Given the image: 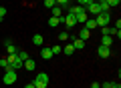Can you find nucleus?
Here are the masks:
<instances>
[{"instance_id":"c756f323","label":"nucleus","mask_w":121,"mask_h":88,"mask_svg":"<svg viewBox=\"0 0 121 88\" xmlns=\"http://www.w3.org/2000/svg\"><path fill=\"white\" fill-rule=\"evenodd\" d=\"M111 88H121V84H119V82H113V86H111Z\"/></svg>"},{"instance_id":"7c9ffc66","label":"nucleus","mask_w":121,"mask_h":88,"mask_svg":"<svg viewBox=\"0 0 121 88\" xmlns=\"http://www.w3.org/2000/svg\"><path fill=\"white\" fill-rule=\"evenodd\" d=\"M24 88H35V84L30 82V84H26V86H24Z\"/></svg>"},{"instance_id":"6e6552de","label":"nucleus","mask_w":121,"mask_h":88,"mask_svg":"<svg viewBox=\"0 0 121 88\" xmlns=\"http://www.w3.org/2000/svg\"><path fill=\"white\" fill-rule=\"evenodd\" d=\"M40 56H43L44 60H51V58H52L55 54H52V50H51V48H47V46H44L43 50H40Z\"/></svg>"},{"instance_id":"6ab92c4d","label":"nucleus","mask_w":121,"mask_h":88,"mask_svg":"<svg viewBox=\"0 0 121 88\" xmlns=\"http://www.w3.org/2000/svg\"><path fill=\"white\" fill-rule=\"evenodd\" d=\"M63 52H65L67 56H71V54H73V52H75V48H73V44H67V46L63 48Z\"/></svg>"},{"instance_id":"0eeeda50","label":"nucleus","mask_w":121,"mask_h":88,"mask_svg":"<svg viewBox=\"0 0 121 88\" xmlns=\"http://www.w3.org/2000/svg\"><path fill=\"white\" fill-rule=\"evenodd\" d=\"M75 18H77V24H85V22H87V18H89V14H87L85 10H83V12H79Z\"/></svg>"},{"instance_id":"4468645a","label":"nucleus","mask_w":121,"mask_h":88,"mask_svg":"<svg viewBox=\"0 0 121 88\" xmlns=\"http://www.w3.org/2000/svg\"><path fill=\"white\" fill-rule=\"evenodd\" d=\"M4 44H6V48H8V54H16V52H18V48L14 46V44H12V42H10V40H6Z\"/></svg>"},{"instance_id":"9d476101","label":"nucleus","mask_w":121,"mask_h":88,"mask_svg":"<svg viewBox=\"0 0 121 88\" xmlns=\"http://www.w3.org/2000/svg\"><path fill=\"white\" fill-rule=\"evenodd\" d=\"M22 64H24V68H26V70H30V72L36 68V62H35V60H30V58H28V60H24Z\"/></svg>"},{"instance_id":"b1692460","label":"nucleus","mask_w":121,"mask_h":88,"mask_svg":"<svg viewBox=\"0 0 121 88\" xmlns=\"http://www.w3.org/2000/svg\"><path fill=\"white\" fill-rule=\"evenodd\" d=\"M119 2H121V0H107L109 8H113V6H119Z\"/></svg>"},{"instance_id":"f257e3e1","label":"nucleus","mask_w":121,"mask_h":88,"mask_svg":"<svg viewBox=\"0 0 121 88\" xmlns=\"http://www.w3.org/2000/svg\"><path fill=\"white\" fill-rule=\"evenodd\" d=\"M16 78H18L16 70H12V68H6V70H4V76H2V82H4L6 86H10V84L16 82Z\"/></svg>"},{"instance_id":"aec40b11","label":"nucleus","mask_w":121,"mask_h":88,"mask_svg":"<svg viewBox=\"0 0 121 88\" xmlns=\"http://www.w3.org/2000/svg\"><path fill=\"white\" fill-rule=\"evenodd\" d=\"M59 40H60V42H67V40H69V32H65V30H63V32L59 34Z\"/></svg>"},{"instance_id":"5701e85b","label":"nucleus","mask_w":121,"mask_h":88,"mask_svg":"<svg viewBox=\"0 0 121 88\" xmlns=\"http://www.w3.org/2000/svg\"><path fill=\"white\" fill-rule=\"evenodd\" d=\"M51 50H52V54H60V52H63V48H60L59 44H55V46H52Z\"/></svg>"},{"instance_id":"7ed1b4c3","label":"nucleus","mask_w":121,"mask_h":88,"mask_svg":"<svg viewBox=\"0 0 121 88\" xmlns=\"http://www.w3.org/2000/svg\"><path fill=\"white\" fill-rule=\"evenodd\" d=\"M109 20H111V16H109V12H101L95 16V22H97V28H103V26H109Z\"/></svg>"},{"instance_id":"cd10ccee","label":"nucleus","mask_w":121,"mask_h":88,"mask_svg":"<svg viewBox=\"0 0 121 88\" xmlns=\"http://www.w3.org/2000/svg\"><path fill=\"white\" fill-rule=\"evenodd\" d=\"M89 88H101V84H99V82H93V84H91Z\"/></svg>"},{"instance_id":"f03ea898","label":"nucleus","mask_w":121,"mask_h":88,"mask_svg":"<svg viewBox=\"0 0 121 88\" xmlns=\"http://www.w3.org/2000/svg\"><path fill=\"white\" fill-rule=\"evenodd\" d=\"M32 84H35V88H47L48 86V74H44V72L36 74V78L32 80Z\"/></svg>"},{"instance_id":"2eb2a0df","label":"nucleus","mask_w":121,"mask_h":88,"mask_svg":"<svg viewBox=\"0 0 121 88\" xmlns=\"http://www.w3.org/2000/svg\"><path fill=\"white\" fill-rule=\"evenodd\" d=\"M52 16L55 18H63V8H60V6H52Z\"/></svg>"},{"instance_id":"412c9836","label":"nucleus","mask_w":121,"mask_h":88,"mask_svg":"<svg viewBox=\"0 0 121 88\" xmlns=\"http://www.w3.org/2000/svg\"><path fill=\"white\" fill-rule=\"evenodd\" d=\"M56 4H59L60 8H69V0H56Z\"/></svg>"},{"instance_id":"39448f33","label":"nucleus","mask_w":121,"mask_h":88,"mask_svg":"<svg viewBox=\"0 0 121 88\" xmlns=\"http://www.w3.org/2000/svg\"><path fill=\"white\" fill-rule=\"evenodd\" d=\"M60 22H63V24H67V28H73V26L77 24V18H75V14H69V12H67V16L60 18Z\"/></svg>"},{"instance_id":"393cba45","label":"nucleus","mask_w":121,"mask_h":88,"mask_svg":"<svg viewBox=\"0 0 121 88\" xmlns=\"http://www.w3.org/2000/svg\"><path fill=\"white\" fill-rule=\"evenodd\" d=\"M0 66L4 68V70H6V68H8V60H6V56H4V58H2V60H0Z\"/></svg>"},{"instance_id":"9b49d317","label":"nucleus","mask_w":121,"mask_h":88,"mask_svg":"<svg viewBox=\"0 0 121 88\" xmlns=\"http://www.w3.org/2000/svg\"><path fill=\"white\" fill-rule=\"evenodd\" d=\"M85 28H87V30H93V28H97V22H95V18H87V22H85Z\"/></svg>"},{"instance_id":"a211bd4d","label":"nucleus","mask_w":121,"mask_h":88,"mask_svg":"<svg viewBox=\"0 0 121 88\" xmlns=\"http://www.w3.org/2000/svg\"><path fill=\"white\" fill-rule=\"evenodd\" d=\"M59 24H60V18H55V16L48 18V26H51V28H55V26H59Z\"/></svg>"},{"instance_id":"a878e982","label":"nucleus","mask_w":121,"mask_h":88,"mask_svg":"<svg viewBox=\"0 0 121 88\" xmlns=\"http://www.w3.org/2000/svg\"><path fill=\"white\" fill-rule=\"evenodd\" d=\"M4 16H6V8H4V6H0V20H2Z\"/></svg>"},{"instance_id":"c85d7f7f","label":"nucleus","mask_w":121,"mask_h":88,"mask_svg":"<svg viewBox=\"0 0 121 88\" xmlns=\"http://www.w3.org/2000/svg\"><path fill=\"white\" fill-rule=\"evenodd\" d=\"M111 86H113V82H105V84H103L101 88H111Z\"/></svg>"},{"instance_id":"f3484780","label":"nucleus","mask_w":121,"mask_h":88,"mask_svg":"<svg viewBox=\"0 0 121 88\" xmlns=\"http://www.w3.org/2000/svg\"><path fill=\"white\" fill-rule=\"evenodd\" d=\"M89 36H91V30H87V28H81V32H79V38H81V40H87Z\"/></svg>"},{"instance_id":"4be33fe9","label":"nucleus","mask_w":121,"mask_h":88,"mask_svg":"<svg viewBox=\"0 0 121 88\" xmlns=\"http://www.w3.org/2000/svg\"><path fill=\"white\" fill-rule=\"evenodd\" d=\"M44 6L47 8H52V6H56V0H44Z\"/></svg>"},{"instance_id":"bb28decb","label":"nucleus","mask_w":121,"mask_h":88,"mask_svg":"<svg viewBox=\"0 0 121 88\" xmlns=\"http://www.w3.org/2000/svg\"><path fill=\"white\" fill-rule=\"evenodd\" d=\"M77 4H79V6H83V8H85V6L89 4V0H77Z\"/></svg>"},{"instance_id":"1a4fd4ad","label":"nucleus","mask_w":121,"mask_h":88,"mask_svg":"<svg viewBox=\"0 0 121 88\" xmlns=\"http://www.w3.org/2000/svg\"><path fill=\"white\" fill-rule=\"evenodd\" d=\"M43 42H44L43 34H35V36H32V44H35V46H43Z\"/></svg>"},{"instance_id":"20e7f679","label":"nucleus","mask_w":121,"mask_h":88,"mask_svg":"<svg viewBox=\"0 0 121 88\" xmlns=\"http://www.w3.org/2000/svg\"><path fill=\"white\" fill-rule=\"evenodd\" d=\"M6 60H8V68H12V70H18V68L22 66V62L18 60L16 54H8V56H6Z\"/></svg>"},{"instance_id":"dca6fc26","label":"nucleus","mask_w":121,"mask_h":88,"mask_svg":"<svg viewBox=\"0 0 121 88\" xmlns=\"http://www.w3.org/2000/svg\"><path fill=\"white\" fill-rule=\"evenodd\" d=\"M16 56H18V60H20V62L28 60V52H26V50H18V52H16Z\"/></svg>"},{"instance_id":"f8f14e48","label":"nucleus","mask_w":121,"mask_h":88,"mask_svg":"<svg viewBox=\"0 0 121 88\" xmlns=\"http://www.w3.org/2000/svg\"><path fill=\"white\" fill-rule=\"evenodd\" d=\"M73 48H75V50H83V48H85V40H81V38H77V40L73 42Z\"/></svg>"},{"instance_id":"423d86ee","label":"nucleus","mask_w":121,"mask_h":88,"mask_svg":"<svg viewBox=\"0 0 121 88\" xmlns=\"http://www.w3.org/2000/svg\"><path fill=\"white\" fill-rule=\"evenodd\" d=\"M97 54H99L101 58H109V56H111V48H107V46H99V48H97Z\"/></svg>"},{"instance_id":"ddd939ff","label":"nucleus","mask_w":121,"mask_h":88,"mask_svg":"<svg viewBox=\"0 0 121 88\" xmlns=\"http://www.w3.org/2000/svg\"><path fill=\"white\" fill-rule=\"evenodd\" d=\"M111 44H113V38H111V36H103V38H101V46L111 48Z\"/></svg>"}]
</instances>
